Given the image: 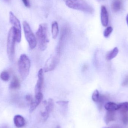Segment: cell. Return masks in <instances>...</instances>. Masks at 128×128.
Masks as SVG:
<instances>
[{
	"instance_id": "d4e9b609",
	"label": "cell",
	"mask_w": 128,
	"mask_h": 128,
	"mask_svg": "<svg viewBox=\"0 0 128 128\" xmlns=\"http://www.w3.org/2000/svg\"><path fill=\"white\" fill-rule=\"evenodd\" d=\"M122 120L123 123L125 124H128V112L121 113Z\"/></svg>"
},
{
	"instance_id": "ffe728a7",
	"label": "cell",
	"mask_w": 128,
	"mask_h": 128,
	"mask_svg": "<svg viewBox=\"0 0 128 128\" xmlns=\"http://www.w3.org/2000/svg\"><path fill=\"white\" fill-rule=\"evenodd\" d=\"M118 110L120 112H128V102L121 103L118 105Z\"/></svg>"
},
{
	"instance_id": "7402d4cb",
	"label": "cell",
	"mask_w": 128,
	"mask_h": 128,
	"mask_svg": "<svg viewBox=\"0 0 128 128\" xmlns=\"http://www.w3.org/2000/svg\"><path fill=\"white\" fill-rule=\"evenodd\" d=\"M107 100V98L106 96L103 95H100L99 99L98 102L99 104V108H102V105Z\"/></svg>"
},
{
	"instance_id": "4fadbf2b",
	"label": "cell",
	"mask_w": 128,
	"mask_h": 128,
	"mask_svg": "<svg viewBox=\"0 0 128 128\" xmlns=\"http://www.w3.org/2000/svg\"><path fill=\"white\" fill-rule=\"evenodd\" d=\"M14 122L15 126L18 128H23L26 124L25 120L20 115H16L14 116Z\"/></svg>"
},
{
	"instance_id": "f546056e",
	"label": "cell",
	"mask_w": 128,
	"mask_h": 128,
	"mask_svg": "<svg viewBox=\"0 0 128 128\" xmlns=\"http://www.w3.org/2000/svg\"><path fill=\"white\" fill-rule=\"evenodd\" d=\"M112 128H122L120 127L119 126L117 125H113V126H112Z\"/></svg>"
},
{
	"instance_id": "d6986e66",
	"label": "cell",
	"mask_w": 128,
	"mask_h": 128,
	"mask_svg": "<svg viewBox=\"0 0 128 128\" xmlns=\"http://www.w3.org/2000/svg\"><path fill=\"white\" fill-rule=\"evenodd\" d=\"M118 52L119 50L118 48L116 47H115L106 56V59L108 60H110L113 59L117 55Z\"/></svg>"
},
{
	"instance_id": "9c48e42d",
	"label": "cell",
	"mask_w": 128,
	"mask_h": 128,
	"mask_svg": "<svg viewBox=\"0 0 128 128\" xmlns=\"http://www.w3.org/2000/svg\"><path fill=\"white\" fill-rule=\"evenodd\" d=\"M38 80L34 88L35 94L41 92L44 83V70L42 68L40 69L38 74Z\"/></svg>"
},
{
	"instance_id": "7a4b0ae2",
	"label": "cell",
	"mask_w": 128,
	"mask_h": 128,
	"mask_svg": "<svg viewBox=\"0 0 128 128\" xmlns=\"http://www.w3.org/2000/svg\"><path fill=\"white\" fill-rule=\"evenodd\" d=\"M36 35L39 48L41 51H44L46 49L49 42L47 24L45 23L40 24L36 32Z\"/></svg>"
},
{
	"instance_id": "5b68a950",
	"label": "cell",
	"mask_w": 128,
	"mask_h": 128,
	"mask_svg": "<svg viewBox=\"0 0 128 128\" xmlns=\"http://www.w3.org/2000/svg\"><path fill=\"white\" fill-rule=\"evenodd\" d=\"M23 27L25 36L31 49L33 50L36 46V38L32 32L29 24L26 21L23 22Z\"/></svg>"
},
{
	"instance_id": "8fae6325",
	"label": "cell",
	"mask_w": 128,
	"mask_h": 128,
	"mask_svg": "<svg viewBox=\"0 0 128 128\" xmlns=\"http://www.w3.org/2000/svg\"><path fill=\"white\" fill-rule=\"evenodd\" d=\"M100 19L102 25L106 27L109 22V16L106 8L104 5L101 7Z\"/></svg>"
},
{
	"instance_id": "1f68e13d",
	"label": "cell",
	"mask_w": 128,
	"mask_h": 128,
	"mask_svg": "<svg viewBox=\"0 0 128 128\" xmlns=\"http://www.w3.org/2000/svg\"><path fill=\"white\" fill-rule=\"evenodd\" d=\"M126 21H127V24L128 26V14L126 16Z\"/></svg>"
},
{
	"instance_id": "83f0119b",
	"label": "cell",
	"mask_w": 128,
	"mask_h": 128,
	"mask_svg": "<svg viewBox=\"0 0 128 128\" xmlns=\"http://www.w3.org/2000/svg\"><path fill=\"white\" fill-rule=\"evenodd\" d=\"M57 104H58L59 105H60L61 106H67L68 104V101H58L57 102Z\"/></svg>"
},
{
	"instance_id": "ac0fdd59",
	"label": "cell",
	"mask_w": 128,
	"mask_h": 128,
	"mask_svg": "<svg viewBox=\"0 0 128 128\" xmlns=\"http://www.w3.org/2000/svg\"><path fill=\"white\" fill-rule=\"evenodd\" d=\"M115 118V111H107L104 118V120L105 122L108 124L110 122L114 120Z\"/></svg>"
},
{
	"instance_id": "e0dca14e",
	"label": "cell",
	"mask_w": 128,
	"mask_h": 128,
	"mask_svg": "<svg viewBox=\"0 0 128 128\" xmlns=\"http://www.w3.org/2000/svg\"><path fill=\"white\" fill-rule=\"evenodd\" d=\"M104 108L107 111H115L118 110V105L112 102L106 103L104 105Z\"/></svg>"
},
{
	"instance_id": "e575fe53",
	"label": "cell",
	"mask_w": 128,
	"mask_h": 128,
	"mask_svg": "<svg viewBox=\"0 0 128 128\" xmlns=\"http://www.w3.org/2000/svg\"><path fill=\"white\" fill-rule=\"evenodd\" d=\"M8 128L6 127H2V128Z\"/></svg>"
},
{
	"instance_id": "d590c367",
	"label": "cell",
	"mask_w": 128,
	"mask_h": 128,
	"mask_svg": "<svg viewBox=\"0 0 128 128\" xmlns=\"http://www.w3.org/2000/svg\"></svg>"
},
{
	"instance_id": "f1b7e54d",
	"label": "cell",
	"mask_w": 128,
	"mask_h": 128,
	"mask_svg": "<svg viewBox=\"0 0 128 128\" xmlns=\"http://www.w3.org/2000/svg\"><path fill=\"white\" fill-rule=\"evenodd\" d=\"M128 85V76H127L122 83V86H126Z\"/></svg>"
},
{
	"instance_id": "9a60e30c",
	"label": "cell",
	"mask_w": 128,
	"mask_h": 128,
	"mask_svg": "<svg viewBox=\"0 0 128 128\" xmlns=\"http://www.w3.org/2000/svg\"><path fill=\"white\" fill-rule=\"evenodd\" d=\"M59 32V28L58 22L56 21H54L52 23V33L53 39L55 40L58 36Z\"/></svg>"
},
{
	"instance_id": "ba28073f",
	"label": "cell",
	"mask_w": 128,
	"mask_h": 128,
	"mask_svg": "<svg viewBox=\"0 0 128 128\" xmlns=\"http://www.w3.org/2000/svg\"><path fill=\"white\" fill-rule=\"evenodd\" d=\"M44 103L46 105L45 110L41 112V116L43 117L44 121H46L48 118L50 113L54 109V102L53 99L49 98L48 101H44Z\"/></svg>"
},
{
	"instance_id": "44dd1931",
	"label": "cell",
	"mask_w": 128,
	"mask_h": 128,
	"mask_svg": "<svg viewBox=\"0 0 128 128\" xmlns=\"http://www.w3.org/2000/svg\"><path fill=\"white\" fill-rule=\"evenodd\" d=\"M0 78L4 81H8L10 79V74L8 72L4 71L0 74Z\"/></svg>"
},
{
	"instance_id": "4dcf8cb0",
	"label": "cell",
	"mask_w": 128,
	"mask_h": 128,
	"mask_svg": "<svg viewBox=\"0 0 128 128\" xmlns=\"http://www.w3.org/2000/svg\"><path fill=\"white\" fill-rule=\"evenodd\" d=\"M87 68H88V66H87V65H85L82 68L83 70H86L87 69Z\"/></svg>"
},
{
	"instance_id": "8992f818",
	"label": "cell",
	"mask_w": 128,
	"mask_h": 128,
	"mask_svg": "<svg viewBox=\"0 0 128 128\" xmlns=\"http://www.w3.org/2000/svg\"><path fill=\"white\" fill-rule=\"evenodd\" d=\"M60 55L56 53V54L50 57L46 61L44 66V72H48L53 70L58 65L60 60Z\"/></svg>"
},
{
	"instance_id": "3957f363",
	"label": "cell",
	"mask_w": 128,
	"mask_h": 128,
	"mask_svg": "<svg viewBox=\"0 0 128 128\" xmlns=\"http://www.w3.org/2000/svg\"><path fill=\"white\" fill-rule=\"evenodd\" d=\"M31 66L30 60L25 54L20 56L18 61L19 72L22 80L26 79L29 74Z\"/></svg>"
},
{
	"instance_id": "5bb4252c",
	"label": "cell",
	"mask_w": 128,
	"mask_h": 128,
	"mask_svg": "<svg viewBox=\"0 0 128 128\" xmlns=\"http://www.w3.org/2000/svg\"><path fill=\"white\" fill-rule=\"evenodd\" d=\"M20 83L18 78L16 76H14L9 86V88L12 90L19 89L20 87Z\"/></svg>"
},
{
	"instance_id": "6da1fadb",
	"label": "cell",
	"mask_w": 128,
	"mask_h": 128,
	"mask_svg": "<svg viewBox=\"0 0 128 128\" xmlns=\"http://www.w3.org/2000/svg\"><path fill=\"white\" fill-rule=\"evenodd\" d=\"M65 4L69 8L92 14L94 10L92 6L85 0H66Z\"/></svg>"
},
{
	"instance_id": "8d00e7d4",
	"label": "cell",
	"mask_w": 128,
	"mask_h": 128,
	"mask_svg": "<svg viewBox=\"0 0 128 128\" xmlns=\"http://www.w3.org/2000/svg\"></svg>"
},
{
	"instance_id": "52a82bcc",
	"label": "cell",
	"mask_w": 128,
	"mask_h": 128,
	"mask_svg": "<svg viewBox=\"0 0 128 128\" xmlns=\"http://www.w3.org/2000/svg\"><path fill=\"white\" fill-rule=\"evenodd\" d=\"M69 29L67 27H64L62 28L61 33L60 37L56 50V53L60 55L61 51L64 46V42L68 34Z\"/></svg>"
},
{
	"instance_id": "4316f807",
	"label": "cell",
	"mask_w": 128,
	"mask_h": 128,
	"mask_svg": "<svg viewBox=\"0 0 128 128\" xmlns=\"http://www.w3.org/2000/svg\"><path fill=\"white\" fill-rule=\"evenodd\" d=\"M25 6L28 8L30 7V4L28 0H22Z\"/></svg>"
},
{
	"instance_id": "277c9868",
	"label": "cell",
	"mask_w": 128,
	"mask_h": 128,
	"mask_svg": "<svg viewBox=\"0 0 128 128\" xmlns=\"http://www.w3.org/2000/svg\"><path fill=\"white\" fill-rule=\"evenodd\" d=\"M16 42L14 28L12 27L10 29L8 35L7 41V53L10 61H13L15 56V45Z\"/></svg>"
},
{
	"instance_id": "30bf717a",
	"label": "cell",
	"mask_w": 128,
	"mask_h": 128,
	"mask_svg": "<svg viewBox=\"0 0 128 128\" xmlns=\"http://www.w3.org/2000/svg\"><path fill=\"white\" fill-rule=\"evenodd\" d=\"M43 98V95L42 92L35 94L34 100L30 104L29 111L30 113L32 112L40 104Z\"/></svg>"
},
{
	"instance_id": "cb8c5ba5",
	"label": "cell",
	"mask_w": 128,
	"mask_h": 128,
	"mask_svg": "<svg viewBox=\"0 0 128 128\" xmlns=\"http://www.w3.org/2000/svg\"><path fill=\"white\" fill-rule=\"evenodd\" d=\"M113 31V28L111 26L107 27L104 30V36L107 38L111 34Z\"/></svg>"
},
{
	"instance_id": "836d02e7",
	"label": "cell",
	"mask_w": 128,
	"mask_h": 128,
	"mask_svg": "<svg viewBox=\"0 0 128 128\" xmlns=\"http://www.w3.org/2000/svg\"><path fill=\"white\" fill-rule=\"evenodd\" d=\"M97 0V1L98 2H100L101 0Z\"/></svg>"
},
{
	"instance_id": "484cf974",
	"label": "cell",
	"mask_w": 128,
	"mask_h": 128,
	"mask_svg": "<svg viewBox=\"0 0 128 128\" xmlns=\"http://www.w3.org/2000/svg\"><path fill=\"white\" fill-rule=\"evenodd\" d=\"M26 101L30 104L32 103L33 101L34 100V98L32 97V95L31 94H27L26 96Z\"/></svg>"
},
{
	"instance_id": "603a6c76",
	"label": "cell",
	"mask_w": 128,
	"mask_h": 128,
	"mask_svg": "<svg viewBox=\"0 0 128 128\" xmlns=\"http://www.w3.org/2000/svg\"><path fill=\"white\" fill-rule=\"evenodd\" d=\"M100 94L98 90H96L93 92L92 96V100L96 102H98L100 97Z\"/></svg>"
},
{
	"instance_id": "d6a6232c",
	"label": "cell",
	"mask_w": 128,
	"mask_h": 128,
	"mask_svg": "<svg viewBox=\"0 0 128 128\" xmlns=\"http://www.w3.org/2000/svg\"><path fill=\"white\" fill-rule=\"evenodd\" d=\"M56 128H61V127L59 126H58Z\"/></svg>"
},
{
	"instance_id": "7c38bea8",
	"label": "cell",
	"mask_w": 128,
	"mask_h": 128,
	"mask_svg": "<svg viewBox=\"0 0 128 128\" xmlns=\"http://www.w3.org/2000/svg\"><path fill=\"white\" fill-rule=\"evenodd\" d=\"M9 17L10 22L12 25V27L21 30L20 22L11 11H10L9 13Z\"/></svg>"
},
{
	"instance_id": "2e32d148",
	"label": "cell",
	"mask_w": 128,
	"mask_h": 128,
	"mask_svg": "<svg viewBox=\"0 0 128 128\" xmlns=\"http://www.w3.org/2000/svg\"><path fill=\"white\" fill-rule=\"evenodd\" d=\"M122 0H114L112 2L111 5L112 10L114 12H118L122 8Z\"/></svg>"
}]
</instances>
